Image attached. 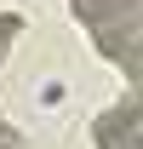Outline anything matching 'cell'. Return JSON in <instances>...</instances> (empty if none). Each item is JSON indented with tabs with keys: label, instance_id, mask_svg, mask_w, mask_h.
I'll return each instance as SVG.
<instances>
[{
	"label": "cell",
	"instance_id": "5b68a950",
	"mask_svg": "<svg viewBox=\"0 0 143 149\" xmlns=\"http://www.w3.org/2000/svg\"><path fill=\"white\" fill-rule=\"evenodd\" d=\"M0 149H23V143H17V132L6 126V120H0Z\"/></svg>",
	"mask_w": 143,
	"mask_h": 149
},
{
	"label": "cell",
	"instance_id": "3957f363",
	"mask_svg": "<svg viewBox=\"0 0 143 149\" xmlns=\"http://www.w3.org/2000/svg\"><path fill=\"white\" fill-rule=\"evenodd\" d=\"M115 63L126 69V80H132L137 97H143V35H137V40H120V46H115Z\"/></svg>",
	"mask_w": 143,
	"mask_h": 149
},
{
	"label": "cell",
	"instance_id": "6da1fadb",
	"mask_svg": "<svg viewBox=\"0 0 143 149\" xmlns=\"http://www.w3.org/2000/svg\"><path fill=\"white\" fill-rule=\"evenodd\" d=\"M74 6V17L92 23V35H97V52H115V40H120V23H132L143 12V0H69Z\"/></svg>",
	"mask_w": 143,
	"mask_h": 149
},
{
	"label": "cell",
	"instance_id": "277c9868",
	"mask_svg": "<svg viewBox=\"0 0 143 149\" xmlns=\"http://www.w3.org/2000/svg\"><path fill=\"white\" fill-rule=\"evenodd\" d=\"M17 35H23V17H17V12H0V63H6V52H12Z\"/></svg>",
	"mask_w": 143,
	"mask_h": 149
},
{
	"label": "cell",
	"instance_id": "7a4b0ae2",
	"mask_svg": "<svg viewBox=\"0 0 143 149\" xmlns=\"http://www.w3.org/2000/svg\"><path fill=\"white\" fill-rule=\"evenodd\" d=\"M97 149H137L143 143V97L137 103H115V109L97 115V126H92Z\"/></svg>",
	"mask_w": 143,
	"mask_h": 149
}]
</instances>
